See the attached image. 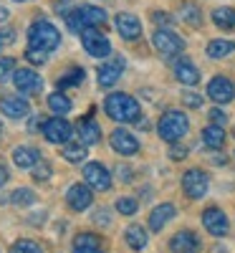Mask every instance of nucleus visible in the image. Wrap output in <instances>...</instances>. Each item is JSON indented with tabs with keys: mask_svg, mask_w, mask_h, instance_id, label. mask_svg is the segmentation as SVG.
Listing matches in <instances>:
<instances>
[{
	"mask_svg": "<svg viewBox=\"0 0 235 253\" xmlns=\"http://www.w3.org/2000/svg\"><path fill=\"white\" fill-rule=\"evenodd\" d=\"M104 112H106V117H109V119L121 122V124H126V122H139V117H142L139 101H137L134 96H129V94H121V91L106 96Z\"/></svg>",
	"mask_w": 235,
	"mask_h": 253,
	"instance_id": "f257e3e1",
	"label": "nucleus"
},
{
	"mask_svg": "<svg viewBox=\"0 0 235 253\" xmlns=\"http://www.w3.org/2000/svg\"><path fill=\"white\" fill-rule=\"evenodd\" d=\"M58 43H61V33L53 23H48V20H36L28 28V48L51 53V51L58 48Z\"/></svg>",
	"mask_w": 235,
	"mask_h": 253,
	"instance_id": "f03ea898",
	"label": "nucleus"
},
{
	"mask_svg": "<svg viewBox=\"0 0 235 253\" xmlns=\"http://www.w3.org/2000/svg\"><path fill=\"white\" fill-rule=\"evenodd\" d=\"M187 129H190V122H187V117H185L182 112H177V109L164 112L162 119H159V124H157L159 137H162L164 142H169V144L180 142V139L187 134Z\"/></svg>",
	"mask_w": 235,
	"mask_h": 253,
	"instance_id": "7ed1b4c3",
	"label": "nucleus"
},
{
	"mask_svg": "<svg viewBox=\"0 0 235 253\" xmlns=\"http://www.w3.org/2000/svg\"><path fill=\"white\" fill-rule=\"evenodd\" d=\"M152 43L164 58H175V56H180L185 51V41L175 31H169V28H157L155 36H152Z\"/></svg>",
	"mask_w": 235,
	"mask_h": 253,
	"instance_id": "20e7f679",
	"label": "nucleus"
},
{
	"mask_svg": "<svg viewBox=\"0 0 235 253\" xmlns=\"http://www.w3.org/2000/svg\"><path fill=\"white\" fill-rule=\"evenodd\" d=\"M78 36H81L83 51H86L89 56H94V58H109V53H112V41L106 38L101 31L86 28V31H81Z\"/></svg>",
	"mask_w": 235,
	"mask_h": 253,
	"instance_id": "39448f33",
	"label": "nucleus"
},
{
	"mask_svg": "<svg viewBox=\"0 0 235 253\" xmlns=\"http://www.w3.org/2000/svg\"><path fill=\"white\" fill-rule=\"evenodd\" d=\"M40 132H43V137H46L51 144H66V142H71V137H74V126L63 119L61 114H56V117H48V119L43 122Z\"/></svg>",
	"mask_w": 235,
	"mask_h": 253,
	"instance_id": "423d86ee",
	"label": "nucleus"
},
{
	"mask_svg": "<svg viewBox=\"0 0 235 253\" xmlns=\"http://www.w3.org/2000/svg\"><path fill=\"white\" fill-rule=\"evenodd\" d=\"M207 187H210V177L197 170V167H192V170H187L182 175V190H185V195L192 198V200H200L207 195Z\"/></svg>",
	"mask_w": 235,
	"mask_h": 253,
	"instance_id": "0eeeda50",
	"label": "nucleus"
},
{
	"mask_svg": "<svg viewBox=\"0 0 235 253\" xmlns=\"http://www.w3.org/2000/svg\"><path fill=\"white\" fill-rule=\"evenodd\" d=\"M83 182H86L91 190L104 193V190L112 187V175H109V170H106L101 162H86L83 165Z\"/></svg>",
	"mask_w": 235,
	"mask_h": 253,
	"instance_id": "6e6552de",
	"label": "nucleus"
},
{
	"mask_svg": "<svg viewBox=\"0 0 235 253\" xmlns=\"http://www.w3.org/2000/svg\"><path fill=\"white\" fill-rule=\"evenodd\" d=\"M66 203L71 210H76V213H83V210H89L91 203H94V193L91 187L86 182H76L66 190Z\"/></svg>",
	"mask_w": 235,
	"mask_h": 253,
	"instance_id": "1a4fd4ad",
	"label": "nucleus"
},
{
	"mask_svg": "<svg viewBox=\"0 0 235 253\" xmlns=\"http://www.w3.org/2000/svg\"><path fill=\"white\" fill-rule=\"evenodd\" d=\"M207 96L215 104H230L235 99V84L228 76H212L207 84Z\"/></svg>",
	"mask_w": 235,
	"mask_h": 253,
	"instance_id": "9d476101",
	"label": "nucleus"
},
{
	"mask_svg": "<svg viewBox=\"0 0 235 253\" xmlns=\"http://www.w3.org/2000/svg\"><path fill=\"white\" fill-rule=\"evenodd\" d=\"M13 84H15V89L26 96H33L43 89V79H40L33 69H18L13 74Z\"/></svg>",
	"mask_w": 235,
	"mask_h": 253,
	"instance_id": "9b49d317",
	"label": "nucleus"
},
{
	"mask_svg": "<svg viewBox=\"0 0 235 253\" xmlns=\"http://www.w3.org/2000/svg\"><path fill=\"white\" fill-rule=\"evenodd\" d=\"M202 225H205L207 233H210V236H215V238L228 236V228H230L228 215L223 213L220 208H207L205 213H202Z\"/></svg>",
	"mask_w": 235,
	"mask_h": 253,
	"instance_id": "f8f14e48",
	"label": "nucleus"
},
{
	"mask_svg": "<svg viewBox=\"0 0 235 253\" xmlns=\"http://www.w3.org/2000/svg\"><path fill=\"white\" fill-rule=\"evenodd\" d=\"M121 71H124V58H121V56H114V58H109V61H104L101 66H99V71H96L99 86H104V89L114 86V84L121 79Z\"/></svg>",
	"mask_w": 235,
	"mask_h": 253,
	"instance_id": "ddd939ff",
	"label": "nucleus"
},
{
	"mask_svg": "<svg viewBox=\"0 0 235 253\" xmlns=\"http://www.w3.org/2000/svg\"><path fill=\"white\" fill-rule=\"evenodd\" d=\"M112 147H114V152L119 155H137L139 152V139L132 134V132H126V129H114L112 137H109Z\"/></svg>",
	"mask_w": 235,
	"mask_h": 253,
	"instance_id": "4468645a",
	"label": "nucleus"
},
{
	"mask_svg": "<svg viewBox=\"0 0 235 253\" xmlns=\"http://www.w3.org/2000/svg\"><path fill=\"white\" fill-rule=\"evenodd\" d=\"M117 31L124 41H137L142 36V23H139V18L132 15V13H119L117 15Z\"/></svg>",
	"mask_w": 235,
	"mask_h": 253,
	"instance_id": "2eb2a0df",
	"label": "nucleus"
},
{
	"mask_svg": "<svg viewBox=\"0 0 235 253\" xmlns=\"http://www.w3.org/2000/svg\"><path fill=\"white\" fill-rule=\"evenodd\" d=\"M169 251L172 253H197L200 251V238L192 230H180L169 241Z\"/></svg>",
	"mask_w": 235,
	"mask_h": 253,
	"instance_id": "dca6fc26",
	"label": "nucleus"
},
{
	"mask_svg": "<svg viewBox=\"0 0 235 253\" xmlns=\"http://www.w3.org/2000/svg\"><path fill=\"white\" fill-rule=\"evenodd\" d=\"M0 112H3L5 117H10V119H26L31 114V104L23 96H5L3 101H0Z\"/></svg>",
	"mask_w": 235,
	"mask_h": 253,
	"instance_id": "f3484780",
	"label": "nucleus"
},
{
	"mask_svg": "<svg viewBox=\"0 0 235 253\" xmlns=\"http://www.w3.org/2000/svg\"><path fill=\"white\" fill-rule=\"evenodd\" d=\"M175 76H177L180 84H185V86H195V84L200 81L197 66H195V63H192L190 58H185V56L175 61Z\"/></svg>",
	"mask_w": 235,
	"mask_h": 253,
	"instance_id": "a211bd4d",
	"label": "nucleus"
},
{
	"mask_svg": "<svg viewBox=\"0 0 235 253\" xmlns=\"http://www.w3.org/2000/svg\"><path fill=\"white\" fill-rule=\"evenodd\" d=\"M175 213H177V210H175L172 203H162V205H157L152 213H149V228H152L155 233H159V230L175 218Z\"/></svg>",
	"mask_w": 235,
	"mask_h": 253,
	"instance_id": "6ab92c4d",
	"label": "nucleus"
},
{
	"mask_svg": "<svg viewBox=\"0 0 235 253\" xmlns=\"http://www.w3.org/2000/svg\"><path fill=\"white\" fill-rule=\"evenodd\" d=\"M76 132H78L81 142L86 144V147H91V144L101 142V126H99V124H96L91 117H86V119H78V122H76Z\"/></svg>",
	"mask_w": 235,
	"mask_h": 253,
	"instance_id": "aec40b11",
	"label": "nucleus"
},
{
	"mask_svg": "<svg viewBox=\"0 0 235 253\" xmlns=\"http://www.w3.org/2000/svg\"><path fill=\"white\" fill-rule=\"evenodd\" d=\"M40 160V152L36 150V147H26V144H20L13 150V162L15 167H20V170H33V165Z\"/></svg>",
	"mask_w": 235,
	"mask_h": 253,
	"instance_id": "412c9836",
	"label": "nucleus"
},
{
	"mask_svg": "<svg viewBox=\"0 0 235 253\" xmlns=\"http://www.w3.org/2000/svg\"><path fill=\"white\" fill-rule=\"evenodd\" d=\"M81 20H83V28H99L106 23V10L96 8V5H81Z\"/></svg>",
	"mask_w": 235,
	"mask_h": 253,
	"instance_id": "4be33fe9",
	"label": "nucleus"
},
{
	"mask_svg": "<svg viewBox=\"0 0 235 253\" xmlns=\"http://www.w3.org/2000/svg\"><path fill=\"white\" fill-rule=\"evenodd\" d=\"M202 144L207 147V150H220V147L225 144V129L220 124H210L202 129Z\"/></svg>",
	"mask_w": 235,
	"mask_h": 253,
	"instance_id": "5701e85b",
	"label": "nucleus"
},
{
	"mask_svg": "<svg viewBox=\"0 0 235 253\" xmlns=\"http://www.w3.org/2000/svg\"><path fill=\"white\" fill-rule=\"evenodd\" d=\"M61 157L66 162H71V165H81L83 160L89 157L86 155V144H83L81 139L78 142H66V144H63V150H61Z\"/></svg>",
	"mask_w": 235,
	"mask_h": 253,
	"instance_id": "b1692460",
	"label": "nucleus"
},
{
	"mask_svg": "<svg viewBox=\"0 0 235 253\" xmlns=\"http://www.w3.org/2000/svg\"><path fill=\"white\" fill-rule=\"evenodd\" d=\"M124 241H126V246H129L132 251H142V248H147V230L142 228V225H129L124 230Z\"/></svg>",
	"mask_w": 235,
	"mask_h": 253,
	"instance_id": "393cba45",
	"label": "nucleus"
},
{
	"mask_svg": "<svg viewBox=\"0 0 235 253\" xmlns=\"http://www.w3.org/2000/svg\"><path fill=\"white\" fill-rule=\"evenodd\" d=\"M235 51V41H225V38H215L207 43V56L210 58H225Z\"/></svg>",
	"mask_w": 235,
	"mask_h": 253,
	"instance_id": "a878e982",
	"label": "nucleus"
},
{
	"mask_svg": "<svg viewBox=\"0 0 235 253\" xmlns=\"http://www.w3.org/2000/svg\"><path fill=\"white\" fill-rule=\"evenodd\" d=\"M212 23L223 31L235 28V8H215L212 10Z\"/></svg>",
	"mask_w": 235,
	"mask_h": 253,
	"instance_id": "bb28decb",
	"label": "nucleus"
},
{
	"mask_svg": "<svg viewBox=\"0 0 235 253\" xmlns=\"http://www.w3.org/2000/svg\"><path fill=\"white\" fill-rule=\"evenodd\" d=\"M180 15H182L185 23L192 26V28H200L202 26V10L195 3H182L180 5Z\"/></svg>",
	"mask_w": 235,
	"mask_h": 253,
	"instance_id": "cd10ccee",
	"label": "nucleus"
},
{
	"mask_svg": "<svg viewBox=\"0 0 235 253\" xmlns=\"http://www.w3.org/2000/svg\"><path fill=\"white\" fill-rule=\"evenodd\" d=\"M48 107H51V112L53 114H69L71 112V107H74V104H71V99L66 96V94H61V91H53L51 96H48Z\"/></svg>",
	"mask_w": 235,
	"mask_h": 253,
	"instance_id": "c85d7f7f",
	"label": "nucleus"
},
{
	"mask_svg": "<svg viewBox=\"0 0 235 253\" xmlns=\"http://www.w3.org/2000/svg\"><path fill=\"white\" fill-rule=\"evenodd\" d=\"M10 203L18 205V208H28V205L36 203V193H33L31 187H18L15 193L10 195Z\"/></svg>",
	"mask_w": 235,
	"mask_h": 253,
	"instance_id": "c756f323",
	"label": "nucleus"
},
{
	"mask_svg": "<svg viewBox=\"0 0 235 253\" xmlns=\"http://www.w3.org/2000/svg\"><path fill=\"white\" fill-rule=\"evenodd\" d=\"M74 248H86V251H99L101 248V238L96 233H78L74 241Z\"/></svg>",
	"mask_w": 235,
	"mask_h": 253,
	"instance_id": "7c9ffc66",
	"label": "nucleus"
},
{
	"mask_svg": "<svg viewBox=\"0 0 235 253\" xmlns=\"http://www.w3.org/2000/svg\"><path fill=\"white\" fill-rule=\"evenodd\" d=\"M83 81V69H71L66 76L58 79V89H69V86H78Z\"/></svg>",
	"mask_w": 235,
	"mask_h": 253,
	"instance_id": "2f4dec72",
	"label": "nucleus"
},
{
	"mask_svg": "<svg viewBox=\"0 0 235 253\" xmlns=\"http://www.w3.org/2000/svg\"><path fill=\"white\" fill-rule=\"evenodd\" d=\"M15 71H18V69H15V58H10V56L0 58V84H5L8 79H13Z\"/></svg>",
	"mask_w": 235,
	"mask_h": 253,
	"instance_id": "473e14b6",
	"label": "nucleus"
},
{
	"mask_svg": "<svg viewBox=\"0 0 235 253\" xmlns=\"http://www.w3.org/2000/svg\"><path fill=\"white\" fill-rule=\"evenodd\" d=\"M51 177V165L46 162V160H38L36 165H33V180L36 182H46Z\"/></svg>",
	"mask_w": 235,
	"mask_h": 253,
	"instance_id": "72a5a7b5",
	"label": "nucleus"
},
{
	"mask_svg": "<svg viewBox=\"0 0 235 253\" xmlns=\"http://www.w3.org/2000/svg\"><path fill=\"white\" fill-rule=\"evenodd\" d=\"M10 253H43V251L36 241H15L10 246Z\"/></svg>",
	"mask_w": 235,
	"mask_h": 253,
	"instance_id": "f704fd0d",
	"label": "nucleus"
},
{
	"mask_svg": "<svg viewBox=\"0 0 235 253\" xmlns=\"http://www.w3.org/2000/svg\"><path fill=\"white\" fill-rule=\"evenodd\" d=\"M117 210H119L121 215H134L137 210H139V203L134 198H119L117 200Z\"/></svg>",
	"mask_w": 235,
	"mask_h": 253,
	"instance_id": "c9c22d12",
	"label": "nucleus"
},
{
	"mask_svg": "<svg viewBox=\"0 0 235 253\" xmlns=\"http://www.w3.org/2000/svg\"><path fill=\"white\" fill-rule=\"evenodd\" d=\"M182 104H185V107H190V109H200L202 107V96L195 94V91H185L182 94Z\"/></svg>",
	"mask_w": 235,
	"mask_h": 253,
	"instance_id": "e433bc0d",
	"label": "nucleus"
},
{
	"mask_svg": "<svg viewBox=\"0 0 235 253\" xmlns=\"http://www.w3.org/2000/svg\"><path fill=\"white\" fill-rule=\"evenodd\" d=\"M152 20H155V23L159 26V28H169V26H172V15H169V13H162V10H155L152 13Z\"/></svg>",
	"mask_w": 235,
	"mask_h": 253,
	"instance_id": "4c0bfd02",
	"label": "nucleus"
},
{
	"mask_svg": "<svg viewBox=\"0 0 235 253\" xmlns=\"http://www.w3.org/2000/svg\"><path fill=\"white\" fill-rule=\"evenodd\" d=\"M26 61L28 63H46V53L36 51V48H26Z\"/></svg>",
	"mask_w": 235,
	"mask_h": 253,
	"instance_id": "58836bf2",
	"label": "nucleus"
},
{
	"mask_svg": "<svg viewBox=\"0 0 235 253\" xmlns=\"http://www.w3.org/2000/svg\"><path fill=\"white\" fill-rule=\"evenodd\" d=\"M210 122H212V124H220V126H223V124L228 122V114H225L223 109H210Z\"/></svg>",
	"mask_w": 235,
	"mask_h": 253,
	"instance_id": "ea45409f",
	"label": "nucleus"
},
{
	"mask_svg": "<svg viewBox=\"0 0 235 253\" xmlns=\"http://www.w3.org/2000/svg\"><path fill=\"white\" fill-rule=\"evenodd\" d=\"M13 41H15V31H13V28L0 31V46H10Z\"/></svg>",
	"mask_w": 235,
	"mask_h": 253,
	"instance_id": "a19ab883",
	"label": "nucleus"
},
{
	"mask_svg": "<svg viewBox=\"0 0 235 253\" xmlns=\"http://www.w3.org/2000/svg\"><path fill=\"white\" fill-rule=\"evenodd\" d=\"M94 223H99V225H109V210H96L94 213Z\"/></svg>",
	"mask_w": 235,
	"mask_h": 253,
	"instance_id": "79ce46f5",
	"label": "nucleus"
},
{
	"mask_svg": "<svg viewBox=\"0 0 235 253\" xmlns=\"http://www.w3.org/2000/svg\"><path fill=\"white\" fill-rule=\"evenodd\" d=\"M169 157H172V160H185V157H187V150H185V147H180V144H172Z\"/></svg>",
	"mask_w": 235,
	"mask_h": 253,
	"instance_id": "37998d69",
	"label": "nucleus"
},
{
	"mask_svg": "<svg viewBox=\"0 0 235 253\" xmlns=\"http://www.w3.org/2000/svg\"><path fill=\"white\" fill-rule=\"evenodd\" d=\"M8 177H10V175H8V167H5V165H0V187L8 182Z\"/></svg>",
	"mask_w": 235,
	"mask_h": 253,
	"instance_id": "c03bdc74",
	"label": "nucleus"
},
{
	"mask_svg": "<svg viewBox=\"0 0 235 253\" xmlns=\"http://www.w3.org/2000/svg\"><path fill=\"white\" fill-rule=\"evenodd\" d=\"M8 8H3V5H0V23H5V20H8Z\"/></svg>",
	"mask_w": 235,
	"mask_h": 253,
	"instance_id": "a18cd8bd",
	"label": "nucleus"
},
{
	"mask_svg": "<svg viewBox=\"0 0 235 253\" xmlns=\"http://www.w3.org/2000/svg\"><path fill=\"white\" fill-rule=\"evenodd\" d=\"M74 253H101V248H99V251H86V248H74Z\"/></svg>",
	"mask_w": 235,
	"mask_h": 253,
	"instance_id": "49530a36",
	"label": "nucleus"
},
{
	"mask_svg": "<svg viewBox=\"0 0 235 253\" xmlns=\"http://www.w3.org/2000/svg\"><path fill=\"white\" fill-rule=\"evenodd\" d=\"M0 134H3V124H0Z\"/></svg>",
	"mask_w": 235,
	"mask_h": 253,
	"instance_id": "de8ad7c7",
	"label": "nucleus"
},
{
	"mask_svg": "<svg viewBox=\"0 0 235 253\" xmlns=\"http://www.w3.org/2000/svg\"><path fill=\"white\" fill-rule=\"evenodd\" d=\"M63 3H69V0H63Z\"/></svg>",
	"mask_w": 235,
	"mask_h": 253,
	"instance_id": "09e8293b",
	"label": "nucleus"
},
{
	"mask_svg": "<svg viewBox=\"0 0 235 253\" xmlns=\"http://www.w3.org/2000/svg\"><path fill=\"white\" fill-rule=\"evenodd\" d=\"M18 3H23V0H18Z\"/></svg>",
	"mask_w": 235,
	"mask_h": 253,
	"instance_id": "8fccbe9b",
	"label": "nucleus"
}]
</instances>
